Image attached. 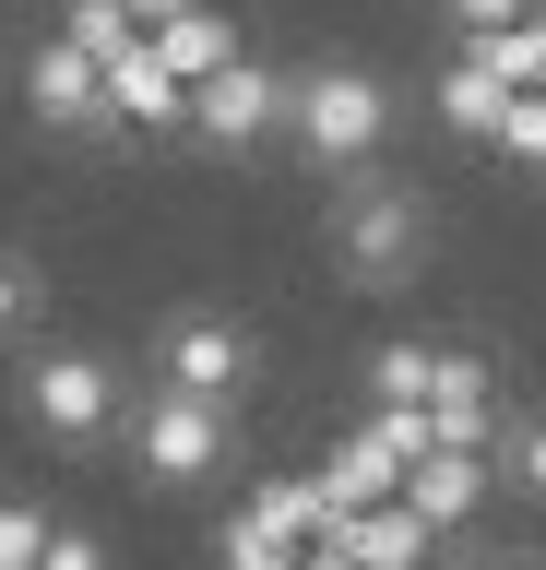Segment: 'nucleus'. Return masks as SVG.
<instances>
[{"label": "nucleus", "instance_id": "nucleus-1", "mask_svg": "<svg viewBox=\"0 0 546 570\" xmlns=\"http://www.w3.org/2000/svg\"><path fill=\"white\" fill-rule=\"evenodd\" d=\"M321 262L357 297H404V285L439 262V190L404 167H357L321 190Z\"/></svg>", "mask_w": 546, "mask_h": 570}, {"label": "nucleus", "instance_id": "nucleus-2", "mask_svg": "<svg viewBox=\"0 0 546 570\" xmlns=\"http://www.w3.org/2000/svg\"><path fill=\"white\" fill-rule=\"evenodd\" d=\"M404 119H416V107H404V83L380 60H309L297 96H286V155L332 190V178L380 167V155L404 142Z\"/></svg>", "mask_w": 546, "mask_h": 570}, {"label": "nucleus", "instance_id": "nucleus-3", "mask_svg": "<svg viewBox=\"0 0 546 570\" xmlns=\"http://www.w3.org/2000/svg\"><path fill=\"white\" fill-rule=\"evenodd\" d=\"M12 416L37 428L48 452H119V428H131V368L108 345H37L12 356Z\"/></svg>", "mask_w": 546, "mask_h": 570}, {"label": "nucleus", "instance_id": "nucleus-4", "mask_svg": "<svg viewBox=\"0 0 546 570\" xmlns=\"http://www.w3.org/2000/svg\"><path fill=\"white\" fill-rule=\"evenodd\" d=\"M119 452H131V475H143L155 499H190V488H215L226 463H238V416H226V404H202V392L143 381V392H131Z\"/></svg>", "mask_w": 546, "mask_h": 570}, {"label": "nucleus", "instance_id": "nucleus-5", "mask_svg": "<svg viewBox=\"0 0 546 570\" xmlns=\"http://www.w3.org/2000/svg\"><path fill=\"white\" fill-rule=\"evenodd\" d=\"M155 381H167V392H202V404L238 416V404L261 392V333L238 309H167V321H155Z\"/></svg>", "mask_w": 546, "mask_h": 570}, {"label": "nucleus", "instance_id": "nucleus-6", "mask_svg": "<svg viewBox=\"0 0 546 570\" xmlns=\"http://www.w3.org/2000/svg\"><path fill=\"white\" fill-rule=\"evenodd\" d=\"M286 96H297V71H274L250 48V60H226L202 96H190V142L202 155H226V167H250V155H274L286 142Z\"/></svg>", "mask_w": 546, "mask_h": 570}, {"label": "nucleus", "instance_id": "nucleus-7", "mask_svg": "<svg viewBox=\"0 0 546 570\" xmlns=\"http://www.w3.org/2000/svg\"><path fill=\"white\" fill-rule=\"evenodd\" d=\"M24 119H37L48 142H119V119H108V60H83L72 36L48 24L37 48H24Z\"/></svg>", "mask_w": 546, "mask_h": 570}, {"label": "nucleus", "instance_id": "nucleus-8", "mask_svg": "<svg viewBox=\"0 0 546 570\" xmlns=\"http://www.w3.org/2000/svg\"><path fill=\"white\" fill-rule=\"evenodd\" d=\"M404 499H416V523H428L439 547H464V534L499 511V463H487V452H451V440H439V452L404 475Z\"/></svg>", "mask_w": 546, "mask_h": 570}, {"label": "nucleus", "instance_id": "nucleus-9", "mask_svg": "<svg viewBox=\"0 0 546 570\" xmlns=\"http://www.w3.org/2000/svg\"><path fill=\"white\" fill-rule=\"evenodd\" d=\"M416 107H428V131H439V142H475V155H499L510 83H499V71H487V60H475L464 36H451V60L428 71V96H416Z\"/></svg>", "mask_w": 546, "mask_h": 570}, {"label": "nucleus", "instance_id": "nucleus-10", "mask_svg": "<svg viewBox=\"0 0 546 570\" xmlns=\"http://www.w3.org/2000/svg\"><path fill=\"white\" fill-rule=\"evenodd\" d=\"M155 60L179 71L190 96H202V83H215L226 60H250V36H238V12H215V0H190V12H167V24H155Z\"/></svg>", "mask_w": 546, "mask_h": 570}, {"label": "nucleus", "instance_id": "nucleus-11", "mask_svg": "<svg viewBox=\"0 0 546 570\" xmlns=\"http://www.w3.org/2000/svg\"><path fill=\"white\" fill-rule=\"evenodd\" d=\"M332 534H345V559H357V570H428L439 559V534L416 523V499H368V511H345Z\"/></svg>", "mask_w": 546, "mask_h": 570}, {"label": "nucleus", "instance_id": "nucleus-12", "mask_svg": "<svg viewBox=\"0 0 546 570\" xmlns=\"http://www.w3.org/2000/svg\"><path fill=\"white\" fill-rule=\"evenodd\" d=\"M439 368H451V345H428V333H380V345L357 356V392H368V404H416V416H428V404H439Z\"/></svg>", "mask_w": 546, "mask_h": 570}, {"label": "nucleus", "instance_id": "nucleus-13", "mask_svg": "<svg viewBox=\"0 0 546 570\" xmlns=\"http://www.w3.org/2000/svg\"><path fill=\"white\" fill-rule=\"evenodd\" d=\"M487 463H499V499H510V511H535V523H546V392H510Z\"/></svg>", "mask_w": 546, "mask_h": 570}, {"label": "nucleus", "instance_id": "nucleus-14", "mask_svg": "<svg viewBox=\"0 0 546 570\" xmlns=\"http://www.w3.org/2000/svg\"><path fill=\"white\" fill-rule=\"evenodd\" d=\"M48 309H60V285H48L37 249H12L0 238V356H37L48 345Z\"/></svg>", "mask_w": 546, "mask_h": 570}, {"label": "nucleus", "instance_id": "nucleus-15", "mask_svg": "<svg viewBox=\"0 0 546 570\" xmlns=\"http://www.w3.org/2000/svg\"><path fill=\"white\" fill-rule=\"evenodd\" d=\"M464 48H475L487 71H499L510 96H546V0L523 12V24H499V36H464Z\"/></svg>", "mask_w": 546, "mask_h": 570}, {"label": "nucleus", "instance_id": "nucleus-16", "mask_svg": "<svg viewBox=\"0 0 546 570\" xmlns=\"http://www.w3.org/2000/svg\"><path fill=\"white\" fill-rule=\"evenodd\" d=\"M48 534H60V511H48L37 488H0V570H37Z\"/></svg>", "mask_w": 546, "mask_h": 570}, {"label": "nucleus", "instance_id": "nucleus-17", "mask_svg": "<svg viewBox=\"0 0 546 570\" xmlns=\"http://www.w3.org/2000/svg\"><path fill=\"white\" fill-rule=\"evenodd\" d=\"M297 559H309V547H286V534L250 523V511H226V523H215V570H297Z\"/></svg>", "mask_w": 546, "mask_h": 570}, {"label": "nucleus", "instance_id": "nucleus-18", "mask_svg": "<svg viewBox=\"0 0 546 570\" xmlns=\"http://www.w3.org/2000/svg\"><path fill=\"white\" fill-rule=\"evenodd\" d=\"M499 167L546 178V96H510V119H499Z\"/></svg>", "mask_w": 546, "mask_h": 570}, {"label": "nucleus", "instance_id": "nucleus-19", "mask_svg": "<svg viewBox=\"0 0 546 570\" xmlns=\"http://www.w3.org/2000/svg\"><path fill=\"white\" fill-rule=\"evenodd\" d=\"M37 570H119V559H108V534H96V523H72V511H60V534H48Z\"/></svg>", "mask_w": 546, "mask_h": 570}, {"label": "nucleus", "instance_id": "nucleus-20", "mask_svg": "<svg viewBox=\"0 0 546 570\" xmlns=\"http://www.w3.org/2000/svg\"><path fill=\"white\" fill-rule=\"evenodd\" d=\"M439 12H451V36H499V24H523L535 0H439Z\"/></svg>", "mask_w": 546, "mask_h": 570}, {"label": "nucleus", "instance_id": "nucleus-21", "mask_svg": "<svg viewBox=\"0 0 546 570\" xmlns=\"http://www.w3.org/2000/svg\"><path fill=\"white\" fill-rule=\"evenodd\" d=\"M451 570H546V547H464Z\"/></svg>", "mask_w": 546, "mask_h": 570}, {"label": "nucleus", "instance_id": "nucleus-22", "mask_svg": "<svg viewBox=\"0 0 546 570\" xmlns=\"http://www.w3.org/2000/svg\"><path fill=\"white\" fill-rule=\"evenodd\" d=\"M297 570H357V559H345V534H321V547H309Z\"/></svg>", "mask_w": 546, "mask_h": 570}, {"label": "nucleus", "instance_id": "nucleus-23", "mask_svg": "<svg viewBox=\"0 0 546 570\" xmlns=\"http://www.w3.org/2000/svg\"><path fill=\"white\" fill-rule=\"evenodd\" d=\"M131 12H143V24H167V12H190V0H131Z\"/></svg>", "mask_w": 546, "mask_h": 570}]
</instances>
